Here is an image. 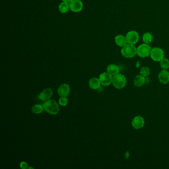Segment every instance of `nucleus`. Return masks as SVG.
Instances as JSON below:
<instances>
[{
    "mask_svg": "<svg viewBox=\"0 0 169 169\" xmlns=\"http://www.w3.org/2000/svg\"><path fill=\"white\" fill-rule=\"evenodd\" d=\"M43 106L44 110L50 115H57L60 111L59 104L55 100L49 99L46 101Z\"/></svg>",
    "mask_w": 169,
    "mask_h": 169,
    "instance_id": "1",
    "label": "nucleus"
},
{
    "mask_svg": "<svg viewBox=\"0 0 169 169\" xmlns=\"http://www.w3.org/2000/svg\"><path fill=\"white\" fill-rule=\"evenodd\" d=\"M121 54L126 58H132L137 55V48L134 44L127 43L122 47Z\"/></svg>",
    "mask_w": 169,
    "mask_h": 169,
    "instance_id": "2",
    "label": "nucleus"
},
{
    "mask_svg": "<svg viewBox=\"0 0 169 169\" xmlns=\"http://www.w3.org/2000/svg\"><path fill=\"white\" fill-rule=\"evenodd\" d=\"M112 84L115 88L122 89L126 86L127 84V79L124 74H118L113 77Z\"/></svg>",
    "mask_w": 169,
    "mask_h": 169,
    "instance_id": "3",
    "label": "nucleus"
},
{
    "mask_svg": "<svg viewBox=\"0 0 169 169\" xmlns=\"http://www.w3.org/2000/svg\"><path fill=\"white\" fill-rule=\"evenodd\" d=\"M151 50V46L148 44L144 43L137 48V55L139 57L142 58L147 57L150 55Z\"/></svg>",
    "mask_w": 169,
    "mask_h": 169,
    "instance_id": "4",
    "label": "nucleus"
},
{
    "mask_svg": "<svg viewBox=\"0 0 169 169\" xmlns=\"http://www.w3.org/2000/svg\"><path fill=\"white\" fill-rule=\"evenodd\" d=\"M150 57L153 60L155 61H160L164 58L165 53L161 48L154 47L152 49L150 53Z\"/></svg>",
    "mask_w": 169,
    "mask_h": 169,
    "instance_id": "5",
    "label": "nucleus"
},
{
    "mask_svg": "<svg viewBox=\"0 0 169 169\" xmlns=\"http://www.w3.org/2000/svg\"><path fill=\"white\" fill-rule=\"evenodd\" d=\"M127 43L136 44L138 42L139 39V35L138 32L136 31H130L127 32L126 36Z\"/></svg>",
    "mask_w": 169,
    "mask_h": 169,
    "instance_id": "6",
    "label": "nucleus"
},
{
    "mask_svg": "<svg viewBox=\"0 0 169 169\" xmlns=\"http://www.w3.org/2000/svg\"><path fill=\"white\" fill-rule=\"evenodd\" d=\"M70 10L74 13H78L83 10V4L80 0H72L69 3Z\"/></svg>",
    "mask_w": 169,
    "mask_h": 169,
    "instance_id": "7",
    "label": "nucleus"
},
{
    "mask_svg": "<svg viewBox=\"0 0 169 169\" xmlns=\"http://www.w3.org/2000/svg\"><path fill=\"white\" fill-rule=\"evenodd\" d=\"M101 84L103 86H109L112 83L113 77L108 73H103L99 76Z\"/></svg>",
    "mask_w": 169,
    "mask_h": 169,
    "instance_id": "8",
    "label": "nucleus"
},
{
    "mask_svg": "<svg viewBox=\"0 0 169 169\" xmlns=\"http://www.w3.org/2000/svg\"><path fill=\"white\" fill-rule=\"evenodd\" d=\"M145 124V120L143 117L140 116L134 117L131 122V125L134 129L139 130L143 127Z\"/></svg>",
    "mask_w": 169,
    "mask_h": 169,
    "instance_id": "9",
    "label": "nucleus"
},
{
    "mask_svg": "<svg viewBox=\"0 0 169 169\" xmlns=\"http://www.w3.org/2000/svg\"><path fill=\"white\" fill-rule=\"evenodd\" d=\"M70 92V88L69 84L64 83L59 87L58 89V94L61 97H67Z\"/></svg>",
    "mask_w": 169,
    "mask_h": 169,
    "instance_id": "10",
    "label": "nucleus"
},
{
    "mask_svg": "<svg viewBox=\"0 0 169 169\" xmlns=\"http://www.w3.org/2000/svg\"><path fill=\"white\" fill-rule=\"evenodd\" d=\"M53 91L50 88H46L41 92L39 95V98L41 100L46 101L50 99L53 95Z\"/></svg>",
    "mask_w": 169,
    "mask_h": 169,
    "instance_id": "11",
    "label": "nucleus"
},
{
    "mask_svg": "<svg viewBox=\"0 0 169 169\" xmlns=\"http://www.w3.org/2000/svg\"><path fill=\"white\" fill-rule=\"evenodd\" d=\"M158 79L163 84H167L169 83V72L167 70H163L160 72Z\"/></svg>",
    "mask_w": 169,
    "mask_h": 169,
    "instance_id": "12",
    "label": "nucleus"
},
{
    "mask_svg": "<svg viewBox=\"0 0 169 169\" xmlns=\"http://www.w3.org/2000/svg\"><path fill=\"white\" fill-rule=\"evenodd\" d=\"M115 41L116 44L120 47H123L127 43L126 36L121 34L117 35L115 37Z\"/></svg>",
    "mask_w": 169,
    "mask_h": 169,
    "instance_id": "13",
    "label": "nucleus"
},
{
    "mask_svg": "<svg viewBox=\"0 0 169 169\" xmlns=\"http://www.w3.org/2000/svg\"><path fill=\"white\" fill-rule=\"evenodd\" d=\"M107 70V73L110 74L111 76L114 77L116 74H119L120 69L119 67L116 64H110L108 66Z\"/></svg>",
    "mask_w": 169,
    "mask_h": 169,
    "instance_id": "14",
    "label": "nucleus"
},
{
    "mask_svg": "<svg viewBox=\"0 0 169 169\" xmlns=\"http://www.w3.org/2000/svg\"><path fill=\"white\" fill-rule=\"evenodd\" d=\"M101 83L99 78L93 77L89 81V86L93 89H97L100 87Z\"/></svg>",
    "mask_w": 169,
    "mask_h": 169,
    "instance_id": "15",
    "label": "nucleus"
},
{
    "mask_svg": "<svg viewBox=\"0 0 169 169\" xmlns=\"http://www.w3.org/2000/svg\"><path fill=\"white\" fill-rule=\"evenodd\" d=\"M145 83H146L145 77L141 74L137 75L135 77L134 79V84L136 86L140 87L143 86Z\"/></svg>",
    "mask_w": 169,
    "mask_h": 169,
    "instance_id": "16",
    "label": "nucleus"
},
{
    "mask_svg": "<svg viewBox=\"0 0 169 169\" xmlns=\"http://www.w3.org/2000/svg\"><path fill=\"white\" fill-rule=\"evenodd\" d=\"M70 10L69 3L63 2L62 3H61L59 5V11H60L61 13H62V14H65V13H67V11H69Z\"/></svg>",
    "mask_w": 169,
    "mask_h": 169,
    "instance_id": "17",
    "label": "nucleus"
},
{
    "mask_svg": "<svg viewBox=\"0 0 169 169\" xmlns=\"http://www.w3.org/2000/svg\"><path fill=\"white\" fill-rule=\"evenodd\" d=\"M153 39V37L152 34L150 32H146L143 35L142 40L144 43L149 44L151 43Z\"/></svg>",
    "mask_w": 169,
    "mask_h": 169,
    "instance_id": "18",
    "label": "nucleus"
},
{
    "mask_svg": "<svg viewBox=\"0 0 169 169\" xmlns=\"http://www.w3.org/2000/svg\"><path fill=\"white\" fill-rule=\"evenodd\" d=\"M43 110H44L43 106L39 105V104L34 105L33 106L32 108H31L32 112L35 114H39L41 113L43 111Z\"/></svg>",
    "mask_w": 169,
    "mask_h": 169,
    "instance_id": "19",
    "label": "nucleus"
},
{
    "mask_svg": "<svg viewBox=\"0 0 169 169\" xmlns=\"http://www.w3.org/2000/svg\"><path fill=\"white\" fill-rule=\"evenodd\" d=\"M160 64L162 70H168L169 68V60L164 58L160 61Z\"/></svg>",
    "mask_w": 169,
    "mask_h": 169,
    "instance_id": "20",
    "label": "nucleus"
},
{
    "mask_svg": "<svg viewBox=\"0 0 169 169\" xmlns=\"http://www.w3.org/2000/svg\"><path fill=\"white\" fill-rule=\"evenodd\" d=\"M140 73V74L143 77H146L149 75L150 73V70L149 67H144L141 68Z\"/></svg>",
    "mask_w": 169,
    "mask_h": 169,
    "instance_id": "21",
    "label": "nucleus"
},
{
    "mask_svg": "<svg viewBox=\"0 0 169 169\" xmlns=\"http://www.w3.org/2000/svg\"><path fill=\"white\" fill-rule=\"evenodd\" d=\"M59 103L61 106H66L68 103V99L67 97H61L59 100Z\"/></svg>",
    "mask_w": 169,
    "mask_h": 169,
    "instance_id": "22",
    "label": "nucleus"
},
{
    "mask_svg": "<svg viewBox=\"0 0 169 169\" xmlns=\"http://www.w3.org/2000/svg\"><path fill=\"white\" fill-rule=\"evenodd\" d=\"M20 167L23 169H27L28 168V164L27 162L23 161L20 164Z\"/></svg>",
    "mask_w": 169,
    "mask_h": 169,
    "instance_id": "23",
    "label": "nucleus"
},
{
    "mask_svg": "<svg viewBox=\"0 0 169 169\" xmlns=\"http://www.w3.org/2000/svg\"><path fill=\"white\" fill-rule=\"evenodd\" d=\"M63 2H66V3H69L70 2L72 1V0H62Z\"/></svg>",
    "mask_w": 169,
    "mask_h": 169,
    "instance_id": "24",
    "label": "nucleus"
},
{
    "mask_svg": "<svg viewBox=\"0 0 169 169\" xmlns=\"http://www.w3.org/2000/svg\"><path fill=\"white\" fill-rule=\"evenodd\" d=\"M27 169H33V167H28V168H27Z\"/></svg>",
    "mask_w": 169,
    "mask_h": 169,
    "instance_id": "25",
    "label": "nucleus"
}]
</instances>
